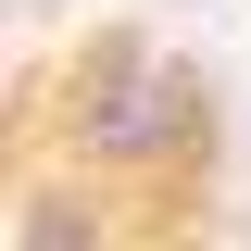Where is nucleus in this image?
<instances>
[{
  "instance_id": "obj_1",
  "label": "nucleus",
  "mask_w": 251,
  "mask_h": 251,
  "mask_svg": "<svg viewBox=\"0 0 251 251\" xmlns=\"http://www.w3.org/2000/svg\"><path fill=\"white\" fill-rule=\"evenodd\" d=\"M25 126L63 138L100 188H188L214 163V126L226 113H214V75L188 50H163L151 25H100L88 50H75V88L25 100Z\"/></svg>"
}]
</instances>
